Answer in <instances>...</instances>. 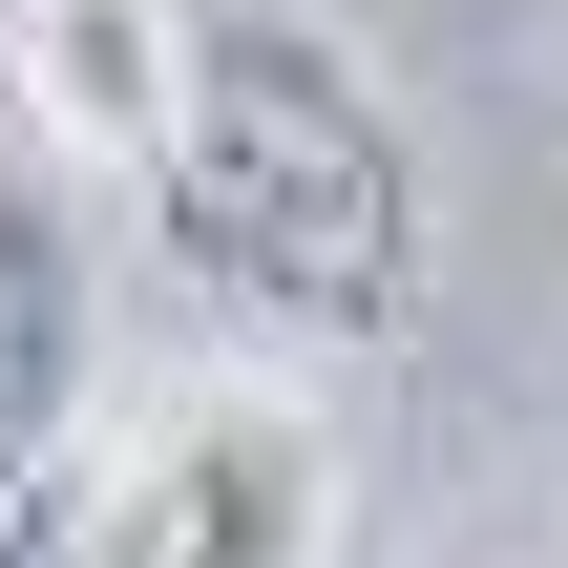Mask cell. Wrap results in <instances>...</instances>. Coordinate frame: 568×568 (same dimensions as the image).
Wrapping results in <instances>:
<instances>
[{
    "label": "cell",
    "instance_id": "cell-1",
    "mask_svg": "<svg viewBox=\"0 0 568 568\" xmlns=\"http://www.w3.org/2000/svg\"><path fill=\"white\" fill-rule=\"evenodd\" d=\"M148 232L274 358H400L443 295L422 126L316 0H190V105L148 148Z\"/></svg>",
    "mask_w": 568,
    "mask_h": 568
},
{
    "label": "cell",
    "instance_id": "cell-2",
    "mask_svg": "<svg viewBox=\"0 0 568 568\" xmlns=\"http://www.w3.org/2000/svg\"><path fill=\"white\" fill-rule=\"evenodd\" d=\"M0 568H337V422L295 379H190L148 422H84L0 506Z\"/></svg>",
    "mask_w": 568,
    "mask_h": 568
},
{
    "label": "cell",
    "instance_id": "cell-3",
    "mask_svg": "<svg viewBox=\"0 0 568 568\" xmlns=\"http://www.w3.org/2000/svg\"><path fill=\"white\" fill-rule=\"evenodd\" d=\"M0 84L42 105L63 169H126L148 190V148L190 105V0H0Z\"/></svg>",
    "mask_w": 568,
    "mask_h": 568
},
{
    "label": "cell",
    "instance_id": "cell-4",
    "mask_svg": "<svg viewBox=\"0 0 568 568\" xmlns=\"http://www.w3.org/2000/svg\"><path fill=\"white\" fill-rule=\"evenodd\" d=\"M105 422V295H84V211L42 169H0V506Z\"/></svg>",
    "mask_w": 568,
    "mask_h": 568
}]
</instances>
